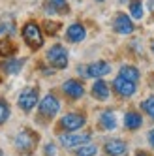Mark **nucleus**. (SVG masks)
<instances>
[{
  "instance_id": "f257e3e1",
  "label": "nucleus",
  "mask_w": 154,
  "mask_h": 156,
  "mask_svg": "<svg viewBox=\"0 0 154 156\" xmlns=\"http://www.w3.org/2000/svg\"><path fill=\"white\" fill-rule=\"evenodd\" d=\"M23 38L26 41V45L32 49H40L43 45V36H41V30L36 23H26L23 28Z\"/></svg>"
},
{
  "instance_id": "f03ea898",
  "label": "nucleus",
  "mask_w": 154,
  "mask_h": 156,
  "mask_svg": "<svg viewBox=\"0 0 154 156\" xmlns=\"http://www.w3.org/2000/svg\"><path fill=\"white\" fill-rule=\"evenodd\" d=\"M47 60L51 66H54V68H66L68 66V51H66L62 45H53L49 51H47Z\"/></svg>"
},
{
  "instance_id": "7ed1b4c3",
  "label": "nucleus",
  "mask_w": 154,
  "mask_h": 156,
  "mask_svg": "<svg viewBox=\"0 0 154 156\" xmlns=\"http://www.w3.org/2000/svg\"><path fill=\"white\" fill-rule=\"evenodd\" d=\"M19 107L23 111H30L32 107H36L38 104V90L36 88H26V90H23L19 94Z\"/></svg>"
},
{
  "instance_id": "20e7f679",
  "label": "nucleus",
  "mask_w": 154,
  "mask_h": 156,
  "mask_svg": "<svg viewBox=\"0 0 154 156\" xmlns=\"http://www.w3.org/2000/svg\"><path fill=\"white\" fill-rule=\"evenodd\" d=\"M58 109H60V104H58V100L54 98L53 94H49V96H45L41 100V104H40V113L43 115V117H54L58 113Z\"/></svg>"
},
{
  "instance_id": "39448f33",
  "label": "nucleus",
  "mask_w": 154,
  "mask_h": 156,
  "mask_svg": "<svg viewBox=\"0 0 154 156\" xmlns=\"http://www.w3.org/2000/svg\"><path fill=\"white\" fill-rule=\"evenodd\" d=\"M38 143V137L34 136L32 132H21L19 136H17V139H15V147L19 149V151H23V152H28V151H32L34 149V145Z\"/></svg>"
},
{
  "instance_id": "423d86ee",
  "label": "nucleus",
  "mask_w": 154,
  "mask_h": 156,
  "mask_svg": "<svg viewBox=\"0 0 154 156\" xmlns=\"http://www.w3.org/2000/svg\"><path fill=\"white\" fill-rule=\"evenodd\" d=\"M113 87H115V90H117L120 96L130 98V96L135 94V83L130 81V79H126V77H122V75H118L117 79L113 81Z\"/></svg>"
},
{
  "instance_id": "0eeeda50",
  "label": "nucleus",
  "mask_w": 154,
  "mask_h": 156,
  "mask_svg": "<svg viewBox=\"0 0 154 156\" xmlns=\"http://www.w3.org/2000/svg\"><path fill=\"white\" fill-rule=\"evenodd\" d=\"M60 124L66 130L75 132V130H79L81 126H85V115H81V113H68V115L62 117Z\"/></svg>"
},
{
  "instance_id": "6e6552de",
  "label": "nucleus",
  "mask_w": 154,
  "mask_h": 156,
  "mask_svg": "<svg viewBox=\"0 0 154 156\" xmlns=\"http://www.w3.org/2000/svg\"><path fill=\"white\" fill-rule=\"evenodd\" d=\"M60 143L64 147H81L89 143V133H66L60 136Z\"/></svg>"
},
{
  "instance_id": "1a4fd4ad",
  "label": "nucleus",
  "mask_w": 154,
  "mask_h": 156,
  "mask_svg": "<svg viewBox=\"0 0 154 156\" xmlns=\"http://www.w3.org/2000/svg\"><path fill=\"white\" fill-rule=\"evenodd\" d=\"M79 72H85L86 77H102V75L111 72V66H109L107 62H92L90 66H86L85 70L79 68Z\"/></svg>"
},
{
  "instance_id": "9d476101",
  "label": "nucleus",
  "mask_w": 154,
  "mask_h": 156,
  "mask_svg": "<svg viewBox=\"0 0 154 156\" xmlns=\"http://www.w3.org/2000/svg\"><path fill=\"white\" fill-rule=\"evenodd\" d=\"M115 30L118 34H130L134 32V25H131V19L126 13H118L115 17Z\"/></svg>"
},
{
  "instance_id": "9b49d317",
  "label": "nucleus",
  "mask_w": 154,
  "mask_h": 156,
  "mask_svg": "<svg viewBox=\"0 0 154 156\" xmlns=\"http://www.w3.org/2000/svg\"><path fill=\"white\" fill-rule=\"evenodd\" d=\"M62 88H64V92L68 94L70 98H81L83 94H85V88H83V85L79 83V81H75V79H70V81H66L64 85H62Z\"/></svg>"
},
{
  "instance_id": "f8f14e48",
  "label": "nucleus",
  "mask_w": 154,
  "mask_h": 156,
  "mask_svg": "<svg viewBox=\"0 0 154 156\" xmlns=\"http://www.w3.org/2000/svg\"><path fill=\"white\" fill-rule=\"evenodd\" d=\"M85 36H86V30H85V27H83V25H79V23L72 25L68 30H66V38H68L70 41H73V43L83 41V40H85Z\"/></svg>"
},
{
  "instance_id": "ddd939ff",
  "label": "nucleus",
  "mask_w": 154,
  "mask_h": 156,
  "mask_svg": "<svg viewBox=\"0 0 154 156\" xmlns=\"http://www.w3.org/2000/svg\"><path fill=\"white\" fill-rule=\"evenodd\" d=\"M105 152L109 156H122L126 152V143L120 139H111L105 143Z\"/></svg>"
},
{
  "instance_id": "4468645a",
  "label": "nucleus",
  "mask_w": 154,
  "mask_h": 156,
  "mask_svg": "<svg viewBox=\"0 0 154 156\" xmlns=\"http://www.w3.org/2000/svg\"><path fill=\"white\" fill-rule=\"evenodd\" d=\"M92 96L96 100H107L109 98V87H107V83L102 81V79H98L94 83V87H92Z\"/></svg>"
},
{
  "instance_id": "2eb2a0df",
  "label": "nucleus",
  "mask_w": 154,
  "mask_h": 156,
  "mask_svg": "<svg viewBox=\"0 0 154 156\" xmlns=\"http://www.w3.org/2000/svg\"><path fill=\"white\" fill-rule=\"evenodd\" d=\"M100 122L105 130H115L117 128V117H115L113 111H103L100 115Z\"/></svg>"
},
{
  "instance_id": "dca6fc26",
  "label": "nucleus",
  "mask_w": 154,
  "mask_h": 156,
  "mask_svg": "<svg viewBox=\"0 0 154 156\" xmlns=\"http://www.w3.org/2000/svg\"><path fill=\"white\" fill-rule=\"evenodd\" d=\"M141 122H143L141 115H139V113H134V111L126 113V117H124V124H126L128 130H137V128L141 126Z\"/></svg>"
},
{
  "instance_id": "f3484780",
  "label": "nucleus",
  "mask_w": 154,
  "mask_h": 156,
  "mask_svg": "<svg viewBox=\"0 0 154 156\" xmlns=\"http://www.w3.org/2000/svg\"><path fill=\"white\" fill-rule=\"evenodd\" d=\"M120 75L126 77V79H130V81H134V83H137V79H139V70L134 68V66H122V68H120Z\"/></svg>"
},
{
  "instance_id": "a211bd4d",
  "label": "nucleus",
  "mask_w": 154,
  "mask_h": 156,
  "mask_svg": "<svg viewBox=\"0 0 154 156\" xmlns=\"http://www.w3.org/2000/svg\"><path fill=\"white\" fill-rule=\"evenodd\" d=\"M130 13L134 19H141L143 17V6H141V0H131L130 2Z\"/></svg>"
},
{
  "instance_id": "6ab92c4d",
  "label": "nucleus",
  "mask_w": 154,
  "mask_h": 156,
  "mask_svg": "<svg viewBox=\"0 0 154 156\" xmlns=\"http://www.w3.org/2000/svg\"><path fill=\"white\" fill-rule=\"evenodd\" d=\"M21 68H23V60H8L4 64V72L6 73H17Z\"/></svg>"
},
{
  "instance_id": "aec40b11",
  "label": "nucleus",
  "mask_w": 154,
  "mask_h": 156,
  "mask_svg": "<svg viewBox=\"0 0 154 156\" xmlns=\"http://www.w3.org/2000/svg\"><path fill=\"white\" fill-rule=\"evenodd\" d=\"M96 152H98V149L94 145H81V147L75 151V156H94Z\"/></svg>"
},
{
  "instance_id": "412c9836",
  "label": "nucleus",
  "mask_w": 154,
  "mask_h": 156,
  "mask_svg": "<svg viewBox=\"0 0 154 156\" xmlns=\"http://www.w3.org/2000/svg\"><path fill=\"white\" fill-rule=\"evenodd\" d=\"M141 109L145 111V113H147L149 117H152V119H154V96H149L147 100H143Z\"/></svg>"
},
{
  "instance_id": "4be33fe9",
  "label": "nucleus",
  "mask_w": 154,
  "mask_h": 156,
  "mask_svg": "<svg viewBox=\"0 0 154 156\" xmlns=\"http://www.w3.org/2000/svg\"><path fill=\"white\" fill-rule=\"evenodd\" d=\"M8 119H9V105L4 100H0V124H4Z\"/></svg>"
},
{
  "instance_id": "5701e85b",
  "label": "nucleus",
  "mask_w": 154,
  "mask_h": 156,
  "mask_svg": "<svg viewBox=\"0 0 154 156\" xmlns=\"http://www.w3.org/2000/svg\"><path fill=\"white\" fill-rule=\"evenodd\" d=\"M15 51V47L12 45L9 41H0V57H8Z\"/></svg>"
},
{
  "instance_id": "b1692460",
  "label": "nucleus",
  "mask_w": 154,
  "mask_h": 156,
  "mask_svg": "<svg viewBox=\"0 0 154 156\" xmlns=\"http://www.w3.org/2000/svg\"><path fill=\"white\" fill-rule=\"evenodd\" d=\"M51 8L58 9V12H66L68 6H66V0H51Z\"/></svg>"
},
{
  "instance_id": "393cba45",
  "label": "nucleus",
  "mask_w": 154,
  "mask_h": 156,
  "mask_svg": "<svg viewBox=\"0 0 154 156\" xmlns=\"http://www.w3.org/2000/svg\"><path fill=\"white\" fill-rule=\"evenodd\" d=\"M54 152H57V147H54V145H47V147H45V154L47 156H54Z\"/></svg>"
},
{
  "instance_id": "a878e982",
  "label": "nucleus",
  "mask_w": 154,
  "mask_h": 156,
  "mask_svg": "<svg viewBox=\"0 0 154 156\" xmlns=\"http://www.w3.org/2000/svg\"><path fill=\"white\" fill-rule=\"evenodd\" d=\"M149 141H150V145H152V147H154V128L149 132Z\"/></svg>"
},
{
  "instance_id": "bb28decb",
  "label": "nucleus",
  "mask_w": 154,
  "mask_h": 156,
  "mask_svg": "<svg viewBox=\"0 0 154 156\" xmlns=\"http://www.w3.org/2000/svg\"><path fill=\"white\" fill-rule=\"evenodd\" d=\"M2 32H4V25H0V34H2Z\"/></svg>"
},
{
  "instance_id": "cd10ccee",
  "label": "nucleus",
  "mask_w": 154,
  "mask_h": 156,
  "mask_svg": "<svg viewBox=\"0 0 154 156\" xmlns=\"http://www.w3.org/2000/svg\"><path fill=\"white\" fill-rule=\"evenodd\" d=\"M137 156H147V154H143V152H141V151H139V152H137Z\"/></svg>"
},
{
  "instance_id": "c85d7f7f",
  "label": "nucleus",
  "mask_w": 154,
  "mask_h": 156,
  "mask_svg": "<svg viewBox=\"0 0 154 156\" xmlns=\"http://www.w3.org/2000/svg\"><path fill=\"white\" fill-rule=\"evenodd\" d=\"M152 53H154V43H152Z\"/></svg>"
},
{
  "instance_id": "c756f323",
  "label": "nucleus",
  "mask_w": 154,
  "mask_h": 156,
  "mask_svg": "<svg viewBox=\"0 0 154 156\" xmlns=\"http://www.w3.org/2000/svg\"><path fill=\"white\" fill-rule=\"evenodd\" d=\"M98 2H102V0H98Z\"/></svg>"
},
{
  "instance_id": "7c9ffc66",
  "label": "nucleus",
  "mask_w": 154,
  "mask_h": 156,
  "mask_svg": "<svg viewBox=\"0 0 154 156\" xmlns=\"http://www.w3.org/2000/svg\"><path fill=\"white\" fill-rule=\"evenodd\" d=\"M0 156H2V152H0Z\"/></svg>"
}]
</instances>
